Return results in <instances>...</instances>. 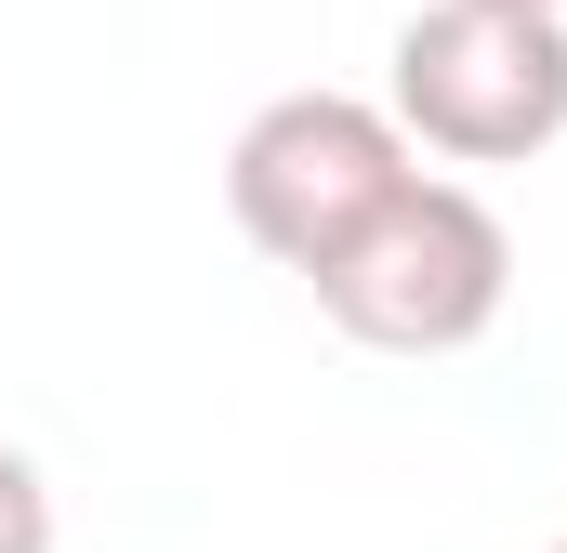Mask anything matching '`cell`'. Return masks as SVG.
Listing matches in <instances>:
<instances>
[{
  "instance_id": "1",
  "label": "cell",
  "mask_w": 567,
  "mask_h": 553,
  "mask_svg": "<svg viewBox=\"0 0 567 553\" xmlns=\"http://www.w3.org/2000/svg\"><path fill=\"white\" fill-rule=\"evenodd\" d=\"M423 185V158L410 133L370 106V93H278V106H251V133L225 145V211H238V238L290 264L303 290L343 264L396 198Z\"/></svg>"
},
{
  "instance_id": "2",
  "label": "cell",
  "mask_w": 567,
  "mask_h": 553,
  "mask_svg": "<svg viewBox=\"0 0 567 553\" xmlns=\"http://www.w3.org/2000/svg\"><path fill=\"white\" fill-rule=\"evenodd\" d=\"M383 119L410 133V158L528 171L542 145H567V13H475V0L410 13Z\"/></svg>"
},
{
  "instance_id": "3",
  "label": "cell",
  "mask_w": 567,
  "mask_h": 553,
  "mask_svg": "<svg viewBox=\"0 0 567 553\" xmlns=\"http://www.w3.org/2000/svg\"><path fill=\"white\" fill-rule=\"evenodd\" d=\"M502 303H515V238H502V211H488L475 185H435V171L317 276V316H330L343 343H370V356H462V343L502 330Z\"/></svg>"
},
{
  "instance_id": "4",
  "label": "cell",
  "mask_w": 567,
  "mask_h": 553,
  "mask_svg": "<svg viewBox=\"0 0 567 553\" xmlns=\"http://www.w3.org/2000/svg\"><path fill=\"white\" fill-rule=\"evenodd\" d=\"M0 553H53V488L27 448H0Z\"/></svg>"
},
{
  "instance_id": "5",
  "label": "cell",
  "mask_w": 567,
  "mask_h": 553,
  "mask_svg": "<svg viewBox=\"0 0 567 553\" xmlns=\"http://www.w3.org/2000/svg\"><path fill=\"white\" fill-rule=\"evenodd\" d=\"M475 13H567V0H475Z\"/></svg>"
},
{
  "instance_id": "6",
  "label": "cell",
  "mask_w": 567,
  "mask_h": 553,
  "mask_svg": "<svg viewBox=\"0 0 567 553\" xmlns=\"http://www.w3.org/2000/svg\"><path fill=\"white\" fill-rule=\"evenodd\" d=\"M555 553H567V541H555Z\"/></svg>"
}]
</instances>
